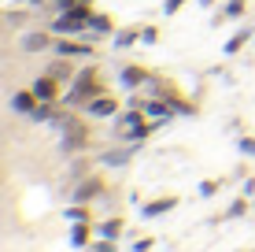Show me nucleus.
<instances>
[{
  "label": "nucleus",
  "instance_id": "nucleus-9",
  "mask_svg": "<svg viewBox=\"0 0 255 252\" xmlns=\"http://www.w3.org/2000/svg\"><path fill=\"white\" fill-rule=\"evenodd\" d=\"M30 89L37 93L41 100H59V78L41 74V78H33V85H30Z\"/></svg>",
  "mask_w": 255,
  "mask_h": 252
},
{
  "label": "nucleus",
  "instance_id": "nucleus-30",
  "mask_svg": "<svg viewBox=\"0 0 255 252\" xmlns=\"http://www.w3.org/2000/svg\"><path fill=\"white\" fill-rule=\"evenodd\" d=\"M200 4H204V7H211V4H215V0H200Z\"/></svg>",
  "mask_w": 255,
  "mask_h": 252
},
{
  "label": "nucleus",
  "instance_id": "nucleus-8",
  "mask_svg": "<svg viewBox=\"0 0 255 252\" xmlns=\"http://www.w3.org/2000/svg\"><path fill=\"white\" fill-rule=\"evenodd\" d=\"M37 104H41V97L33 89H19L11 97V111H19V115H33V111H37Z\"/></svg>",
  "mask_w": 255,
  "mask_h": 252
},
{
  "label": "nucleus",
  "instance_id": "nucleus-24",
  "mask_svg": "<svg viewBox=\"0 0 255 252\" xmlns=\"http://www.w3.org/2000/svg\"><path fill=\"white\" fill-rule=\"evenodd\" d=\"M241 152L244 156H255V137H241Z\"/></svg>",
  "mask_w": 255,
  "mask_h": 252
},
{
  "label": "nucleus",
  "instance_id": "nucleus-10",
  "mask_svg": "<svg viewBox=\"0 0 255 252\" xmlns=\"http://www.w3.org/2000/svg\"><path fill=\"white\" fill-rule=\"evenodd\" d=\"M174 208H178V197H159V201H148L140 208V215H144V219H155V215H166V212H174Z\"/></svg>",
  "mask_w": 255,
  "mask_h": 252
},
{
  "label": "nucleus",
  "instance_id": "nucleus-28",
  "mask_svg": "<svg viewBox=\"0 0 255 252\" xmlns=\"http://www.w3.org/2000/svg\"><path fill=\"white\" fill-rule=\"evenodd\" d=\"M96 252H115V241H108V238H100V245H96Z\"/></svg>",
  "mask_w": 255,
  "mask_h": 252
},
{
  "label": "nucleus",
  "instance_id": "nucleus-31",
  "mask_svg": "<svg viewBox=\"0 0 255 252\" xmlns=\"http://www.w3.org/2000/svg\"><path fill=\"white\" fill-rule=\"evenodd\" d=\"M30 4H48V0H30Z\"/></svg>",
  "mask_w": 255,
  "mask_h": 252
},
{
  "label": "nucleus",
  "instance_id": "nucleus-2",
  "mask_svg": "<svg viewBox=\"0 0 255 252\" xmlns=\"http://www.w3.org/2000/svg\"><path fill=\"white\" fill-rule=\"evenodd\" d=\"M115 130H119V137H126V141H144V137L155 130V123H148L144 108H133V111H126V115L115 119Z\"/></svg>",
  "mask_w": 255,
  "mask_h": 252
},
{
  "label": "nucleus",
  "instance_id": "nucleus-6",
  "mask_svg": "<svg viewBox=\"0 0 255 252\" xmlns=\"http://www.w3.org/2000/svg\"><path fill=\"white\" fill-rule=\"evenodd\" d=\"M100 193H104V178L100 175H89V178H82L74 186V201L78 204H89L93 197H100Z\"/></svg>",
  "mask_w": 255,
  "mask_h": 252
},
{
  "label": "nucleus",
  "instance_id": "nucleus-7",
  "mask_svg": "<svg viewBox=\"0 0 255 252\" xmlns=\"http://www.w3.org/2000/svg\"><path fill=\"white\" fill-rule=\"evenodd\" d=\"M56 56H67V59H74V56H93V45H85V41H74V37H63V41H56Z\"/></svg>",
  "mask_w": 255,
  "mask_h": 252
},
{
  "label": "nucleus",
  "instance_id": "nucleus-20",
  "mask_svg": "<svg viewBox=\"0 0 255 252\" xmlns=\"http://www.w3.org/2000/svg\"><path fill=\"white\" fill-rule=\"evenodd\" d=\"M67 219H70V223H93V215H89V208H85V204L74 201V204L67 208Z\"/></svg>",
  "mask_w": 255,
  "mask_h": 252
},
{
  "label": "nucleus",
  "instance_id": "nucleus-27",
  "mask_svg": "<svg viewBox=\"0 0 255 252\" xmlns=\"http://www.w3.org/2000/svg\"><path fill=\"white\" fill-rule=\"evenodd\" d=\"M218 189V182H204V186H200V197H211Z\"/></svg>",
  "mask_w": 255,
  "mask_h": 252
},
{
  "label": "nucleus",
  "instance_id": "nucleus-15",
  "mask_svg": "<svg viewBox=\"0 0 255 252\" xmlns=\"http://www.w3.org/2000/svg\"><path fill=\"white\" fill-rule=\"evenodd\" d=\"M122 230H126V223H122V219H104V223H96V234H100V238H108V241H115Z\"/></svg>",
  "mask_w": 255,
  "mask_h": 252
},
{
  "label": "nucleus",
  "instance_id": "nucleus-16",
  "mask_svg": "<svg viewBox=\"0 0 255 252\" xmlns=\"http://www.w3.org/2000/svg\"><path fill=\"white\" fill-rule=\"evenodd\" d=\"M248 41H252V30H248V26H244V30H237L233 37L226 41V52H230V56H233V52H241L244 45H248Z\"/></svg>",
  "mask_w": 255,
  "mask_h": 252
},
{
  "label": "nucleus",
  "instance_id": "nucleus-12",
  "mask_svg": "<svg viewBox=\"0 0 255 252\" xmlns=\"http://www.w3.org/2000/svg\"><path fill=\"white\" fill-rule=\"evenodd\" d=\"M52 37H56L52 30H37V33H30V37L22 41V48H26V52H41V48H48V45H56Z\"/></svg>",
  "mask_w": 255,
  "mask_h": 252
},
{
  "label": "nucleus",
  "instance_id": "nucleus-17",
  "mask_svg": "<svg viewBox=\"0 0 255 252\" xmlns=\"http://www.w3.org/2000/svg\"><path fill=\"white\" fill-rule=\"evenodd\" d=\"M133 41H140V30H137V26H126V30H115V45H119V48H129Z\"/></svg>",
  "mask_w": 255,
  "mask_h": 252
},
{
  "label": "nucleus",
  "instance_id": "nucleus-18",
  "mask_svg": "<svg viewBox=\"0 0 255 252\" xmlns=\"http://www.w3.org/2000/svg\"><path fill=\"white\" fill-rule=\"evenodd\" d=\"M48 74H52V78H59V82H63V78H74L78 71H74V67H70V63H67V56H59V59H56V63H52V67H48Z\"/></svg>",
  "mask_w": 255,
  "mask_h": 252
},
{
  "label": "nucleus",
  "instance_id": "nucleus-13",
  "mask_svg": "<svg viewBox=\"0 0 255 252\" xmlns=\"http://www.w3.org/2000/svg\"><path fill=\"white\" fill-rule=\"evenodd\" d=\"M89 30L100 33V37H108V33H115V22H111L108 11H93V15H89Z\"/></svg>",
  "mask_w": 255,
  "mask_h": 252
},
{
  "label": "nucleus",
  "instance_id": "nucleus-5",
  "mask_svg": "<svg viewBox=\"0 0 255 252\" xmlns=\"http://www.w3.org/2000/svg\"><path fill=\"white\" fill-rule=\"evenodd\" d=\"M85 111H89L93 119H111V115H119V100L111 97V93H100L96 100L85 104Z\"/></svg>",
  "mask_w": 255,
  "mask_h": 252
},
{
  "label": "nucleus",
  "instance_id": "nucleus-29",
  "mask_svg": "<svg viewBox=\"0 0 255 252\" xmlns=\"http://www.w3.org/2000/svg\"><path fill=\"white\" fill-rule=\"evenodd\" d=\"M152 249V238H144V241H137V252H148Z\"/></svg>",
  "mask_w": 255,
  "mask_h": 252
},
{
  "label": "nucleus",
  "instance_id": "nucleus-1",
  "mask_svg": "<svg viewBox=\"0 0 255 252\" xmlns=\"http://www.w3.org/2000/svg\"><path fill=\"white\" fill-rule=\"evenodd\" d=\"M100 93H108L104 89V78H100V71L96 67H85V71H78L74 74V82H70V89H67V104L70 108H85L89 100H96Z\"/></svg>",
  "mask_w": 255,
  "mask_h": 252
},
{
  "label": "nucleus",
  "instance_id": "nucleus-3",
  "mask_svg": "<svg viewBox=\"0 0 255 252\" xmlns=\"http://www.w3.org/2000/svg\"><path fill=\"white\" fill-rule=\"evenodd\" d=\"M48 30L59 33V37H74V33H85V30H89V22H85L82 15H74V11H59L56 19L48 22Z\"/></svg>",
  "mask_w": 255,
  "mask_h": 252
},
{
  "label": "nucleus",
  "instance_id": "nucleus-11",
  "mask_svg": "<svg viewBox=\"0 0 255 252\" xmlns=\"http://www.w3.org/2000/svg\"><path fill=\"white\" fill-rule=\"evenodd\" d=\"M148 78H152V74H148L144 67H137V63L122 67V85H126V89H137V85H144Z\"/></svg>",
  "mask_w": 255,
  "mask_h": 252
},
{
  "label": "nucleus",
  "instance_id": "nucleus-4",
  "mask_svg": "<svg viewBox=\"0 0 255 252\" xmlns=\"http://www.w3.org/2000/svg\"><path fill=\"white\" fill-rule=\"evenodd\" d=\"M63 149H85L89 145V126L78 123V119H63Z\"/></svg>",
  "mask_w": 255,
  "mask_h": 252
},
{
  "label": "nucleus",
  "instance_id": "nucleus-19",
  "mask_svg": "<svg viewBox=\"0 0 255 252\" xmlns=\"http://www.w3.org/2000/svg\"><path fill=\"white\" fill-rule=\"evenodd\" d=\"M244 11H248V0H226V7H222V19H241Z\"/></svg>",
  "mask_w": 255,
  "mask_h": 252
},
{
  "label": "nucleus",
  "instance_id": "nucleus-21",
  "mask_svg": "<svg viewBox=\"0 0 255 252\" xmlns=\"http://www.w3.org/2000/svg\"><path fill=\"white\" fill-rule=\"evenodd\" d=\"M244 212H248V201H233V204H230V212H226V219H241Z\"/></svg>",
  "mask_w": 255,
  "mask_h": 252
},
{
  "label": "nucleus",
  "instance_id": "nucleus-25",
  "mask_svg": "<svg viewBox=\"0 0 255 252\" xmlns=\"http://www.w3.org/2000/svg\"><path fill=\"white\" fill-rule=\"evenodd\" d=\"M155 37H159V33H155V26H144V30H140V41H148V45H152Z\"/></svg>",
  "mask_w": 255,
  "mask_h": 252
},
{
  "label": "nucleus",
  "instance_id": "nucleus-26",
  "mask_svg": "<svg viewBox=\"0 0 255 252\" xmlns=\"http://www.w3.org/2000/svg\"><path fill=\"white\" fill-rule=\"evenodd\" d=\"M181 4H185V0H166V4H163V11H166V15H174Z\"/></svg>",
  "mask_w": 255,
  "mask_h": 252
},
{
  "label": "nucleus",
  "instance_id": "nucleus-22",
  "mask_svg": "<svg viewBox=\"0 0 255 252\" xmlns=\"http://www.w3.org/2000/svg\"><path fill=\"white\" fill-rule=\"evenodd\" d=\"M78 4H85V0H52V7H56V11H74Z\"/></svg>",
  "mask_w": 255,
  "mask_h": 252
},
{
  "label": "nucleus",
  "instance_id": "nucleus-14",
  "mask_svg": "<svg viewBox=\"0 0 255 252\" xmlns=\"http://www.w3.org/2000/svg\"><path fill=\"white\" fill-rule=\"evenodd\" d=\"M89 234H93L89 223H70V245H74V249H85V245H89Z\"/></svg>",
  "mask_w": 255,
  "mask_h": 252
},
{
  "label": "nucleus",
  "instance_id": "nucleus-23",
  "mask_svg": "<svg viewBox=\"0 0 255 252\" xmlns=\"http://www.w3.org/2000/svg\"><path fill=\"white\" fill-rule=\"evenodd\" d=\"M126 156H129V152H108V156H104V163H111V167H119V163H126Z\"/></svg>",
  "mask_w": 255,
  "mask_h": 252
}]
</instances>
